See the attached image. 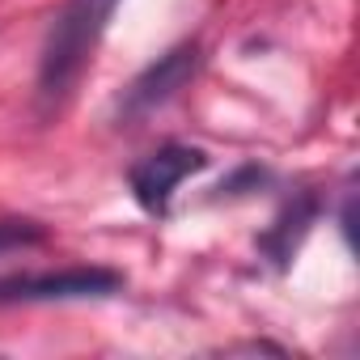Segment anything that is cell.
<instances>
[{
    "label": "cell",
    "instance_id": "1",
    "mask_svg": "<svg viewBox=\"0 0 360 360\" xmlns=\"http://www.w3.org/2000/svg\"><path fill=\"white\" fill-rule=\"evenodd\" d=\"M119 9V0H68L60 18L47 30L43 60H39V110L56 115L68 94L77 89L81 72L89 68L110 18Z\"/></svg>",
    "mask_w": 360,
    "mask_h": 360
},
{
    "label": "cell",
    "instance_id": "2",
    "mask_svg": "<svg viewBox=\"0 0 360 360\" xmlns=\"http://www.w3.org/2000/svg\"><path fill=\"white\" fill-rule=\"evenodd\" d=\"M208 165V153L204 148H191V144H165L148 157H140L131 169H127V187L136 195V204L153 217H165L169 212V200L178 191V183L191 174H200Z\"/></svg>",
    "mask_w": 360,
    "mask_h": 360
},
{
    "label": "cell",
    "instance_id": "3",
    "mask_svg": "<svg viewBox=\"0 0 360 360\" xmlns=\"http://www.w3.org/2000/svg\"><path fill=\"white\" fill-rule=\"evenodd\" d=\"M200 43L191 39V43H178V47H169L161 60H153L127 89H123V102H119V119H140V115H148V110H157V106H165L178 89H183L195 72H200Z\"/></svg>",
    "mask_w": 360,
    "mask_h": 360
},
{
    "label": "cell",
    "instance_id": "4",
    "mask_svg": "<svg viewBox=\"0 0 360 360\" xmlns=\"http://www.w3.org/2000/svg\"><path fill=\"white\" fill-rule=\"evenodd\" d=\"M123 288V276L110 267H68V271H39V276H9L0 280V305L13 301H72V297H110Z\"/></svg>",
    "mask_w": 360,
    "mask_h": 360
},
{
    "label": "cell",
    "instance_id": "5",
    "mask_svg": "<svg viewBox=\"0 0 360 360\" xmlns=\"http://www.w3.org/2000/svg\"><path fill=\"white\" fill-rule=\"evenodd\" d=\"M47 229L39 221H0V250H18V246H39Z\"/></svg>",
    "mask_w": 360,
    "mask_h": 360
}]
</instances>
